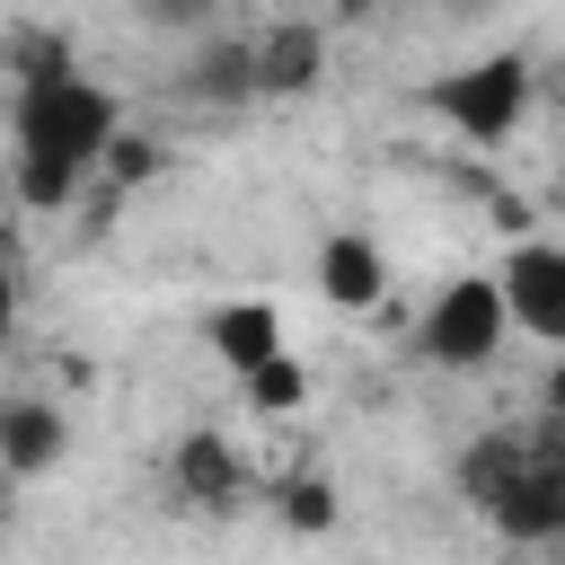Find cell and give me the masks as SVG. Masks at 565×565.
Listing matches in <instances>:
<instances>
[{
    "label": "cell",
    "mask_w": 565,
    "mask_h": 565,
    "mask_svg": "<svg viewBox=\"0 0 565 565\" xmlns=\"http://www.w3.org/2000/svg\"><path fill=\"white\" fill-rule=\"evenodd\" d=\"M0 203H9V185H0Z\"/></svg>",
    "instance_id": "cell-19"
},
{
    "label": "cell",
    "mask_w": 565,
    "mask_h": 565,
    "mask_svg": "<svg viewBox=\"0 0 565 565\" xmlns=\"http://www.w3.org/2000/svg\"><path fill=\"white\" fill-rule=\"evenodd\" d=\"M512 344V318H503V291H494V274H450L441 291H433V309L415 318V353L433 362V371H494V353Z\"/></svg>",
    "instance_id": "cell-3"
},
{
    "label": "cell",
    "mask_w": 565,
    "mask_h": 565,
    "mask_svg": "<svg viewBox=\"0 0 565 565\" xmlns=\"http://www.w3.org/2000/svg\"><path fill=\"white\" fill-rule=\"evenodd\" d=\"M380 0H327V18H371Z\"/></svg>",
    "instance_id": "cell-17"
},
{
    "label": "cell",
    "mask_w": 565,
    "mask_h": 565,
    "mask_svg": "<svg viewBox=\"0 0 565 565\" xmlns=\"http://www.w3.org/2000/svg\"><path fill=\"white\" fill-rule=\"evenodd\" d=\"M318 71H327V26H318V18H282V26H265V35L247 44L256 97H309Z\"/></svg>",
    "instance_id": "cell-6"
},
{
    "label": "cell",
    "mask_w": 565,
    "mask_h": 565,
    "mask_svg": "<svg viewBox=\"0 0 565 565\" xmlns=\"http://www.w3.org/2000/svg\"><path fill=\"white\" fill-rule=\"evenodd\" d=\"M115 132H124L115 88H97L71 62V44L26 35L18 44V97H9V194L26 212H62L97 177Z\"/></svg>",
    "instance_id": "cell-1"
},
{
    "label": "cell",
    "mask_w": 565,
    "mask_h": 565,
    "mask_svg": "<svg viewBox=\"0 0 565 565\" xmlns=\"http://www.w3.org/2000/svg\"><path fill=\"white\" fill-rule=\"evenodd\" d=\"M530 450H539V433H477V441L459 450V468H450V477H459V503H468V512H494V503L512 494V477L530 468Z\"/></svg>",
    "instance_id": "cell-11"
},
{
    "label": "cell",
    "mask_w": 565,
    "mask_h": 565,
    "mask_svg": "<svg viewBox=\"0 0 565 565\" xmlns=\"http://www.w3.org/2000/svg\"><path fill=\"white\" fill-rule=\"evenodd\" d=\"M9 327H18V265H9V238H0V344H9Z\"/></svg>",
    "instance_id": "cell-16"
},
{
    "label": "cell",
    "mask_w": 565,
    "mask_h": 565,
    "mask_svg": "<svg viewBox=\"0 0 565 565\" xmlns=\"http://www.w3.org/2000/svg\"><path fill=\"white\" fill-rule=\"evenodd\" d=\"M503 539H521V547H547L556 530H565V433L556 424H539V450H530V468L512 477V494L486 512Z\"/></svg>",
    "instance_id": "cell-5"
},
{
    "label": "cell",
    "mask_w": 565,
    "mask_h": 565,
    "mask_svg": "<svg viewBox=\"0 0 565 565\" xmlns=\"http://www.w3.org/2000/svg\"><path fill=\"white\" fill-rule=\"evenodd\" d=\"M203 344H212L221 371L238 380V371H256L265 353H282V309H274V300H221V309L203 318Z\"/></svg>",
    "instance_id": "cell-9"
},
{
    "label": "cell",
    "mask_w": 565,
    "mask_h": 565,
    "mask_svg": "<svg viewBox=\"0 0 565 565\" xmlns=\"http://www.w3.org/2000/svg\"><path fill=\"white\" fill-rule=\"evenodd\" d=\"M230 0H141V18L150 26H177V35H194V26H212Z\"/></svg>",
    "instance_id": "cell-15"
},
{
    "label": "cell",
    "mask_w": 565,
    "mask_h": 565,
    "mask_svg": "<svg viewBox=\"0 0 565 565\" xmlns=\"http://www.w3.org/2000/svg\"><path fill=\"white\" fill-rule=\"evenodd\" d=\"M459 9H486V0H459Z\"/></svg>",
    "instance_id": "cell-18"
},
{
    "label": "cell",
    "mask_w": 565,
    "mask_h": 565,
    "mask_svg": "<svg viewBox=\"0 0 565 565\" xmlns=\"http://www.w3.org/2000/svg\"><path fill=\"white\" fill-rule=\"evenodd\" d=\"M282 521L291 530H335V486L327 477H291L282 486Z\"/></svg>",
    "instance_id": "cell-14"
},
{
    "label": "cell",
    "mask_w": 565,
    "mask_h": 565,
    "mask_svg": "<svg viewBox=\"0 0 565 565\" xmlns=\"http://www.w3.org/2000/svg\"><path fill=\"white\" fill-rule=\"evenodd\" d=\"M494 291H503L512 335L565 344V247H556V238H521V247L494 265Z\"/></svg>",
    "instance_id": "cell-4"
},
{
    "label": "cell",
    "mask_w": 565,
    "mask_h": 565,
    "mask_svg": "<svg viewBox=\"0 0 565 565\" xmlns=\"http://www.w3.org/2000/svg\"><path fill=\"white\" fill-rule=\"evenodd\" d=\"M238 397H247L256 415H291V406L309 397V371H300V353L282 344V353H265L256 371H238Z\"/></svg>",
    "instance_id": "cell-13"
},
{
    "label": "cell",
    "mask_w": 565,
    "mask_h": 565,
    "mask_svg": "<svg viewBox=\"0 0 565 565\" xmlns=\"http://www.w3.org/2000/svg\"><path fill=\"white\" fill-rule=\"evenodd\" d=\"M380 291H388V256H380V238L335 230V238L318 247V300H327V309H371Z\"/></svg>",
    "instance_id": "cell-8"
},
{
    "label": "cell",
    "mask_w": 565,
    "mask_h": 565,
    "mask_svg": "<svg viewBox=\"0 0 565 565\" xmlns=\"http://www.w3.org/2000/svg\"><path fill=\"white\" fill-rule=\"evenodd\" d=\"M424 115H441L477 150L512 141L521 115H530V53H477V62L441 71V79H424Z\"/></svg>",
    "instance_id": "cell-2"
},
{
    "label": "cell",
    "mask_w": 565,
    "mask_h": 565,
    "mask_svg": "<svg viewBox=\"0 0 565 565\" xmlns=\"http://www.w3.org/2000/svg\"><path fill=\"white\" fill-rule=\"evenodd\" d=\"M168 477H177V494H185V503H203V512L238 503V486H247V477H238V450H230L212 424H194V433L168 450Z\"/></svg>",
    "instance_id": "cell-10"
},
{
    "label": "cell",
    "mask_w": 565,
    "mask_h": 565,
    "mask_svg": "<svg viewBox=\"0 0 565 565\" xmlns=\"http://www.w3.org/2000/svg\"><path fill=\"white\" fill-rule=\"evenodd\" d=\"M62 450H71V415L62 406H44V397H9L0 406V468L9 477H44V468H62Z\"/></svg>",
    "instance_id": "cell-7"
},
{
    "label": "cell",
    "mask_w": 565,
    "mask_h": 565,
    "mask_svg": "<svg viewBox=\"0 0 565 565\" xmlns=\"http://www.w3.org/2000/svg\"><path fill=\"white\" fill-rule=\"evenodd\" d=\"M177 97H194V106H247V97H256L247 44H203V53L177 71Z\"/></svg>",
    "instance_id": "cell-12"
}]
</instances>
